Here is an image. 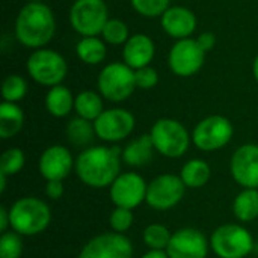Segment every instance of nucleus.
Listing matches in <instances>:
<instances>
[{
	"label": "nucleus",
	"instance_id": "16",
	"mask_svg": "<svg viewBox=\"0 0 258 258\" xmlns=\"http://www.w3.org/2000/svg\"><path fill=\"white\" fill-rule=\"evenodd\" d=\"M210 243L197 228H181L172 233L166 248L169 258H206Z\"/></svg>",
	"mask_w": 258,
	"mask_h": 258
},
{
	"label": "nucleus",
	"instance_id": "38",
	"mask_svg": "<svg viewBox=\"0 0 258 258\" xmlns=\"http://www.w3.org/2000/svg\"><path fill=\"white\" fill-rule=\"evenodd\" d=\"M9 227H11L9 209H6V207H0V231H2V234H3V233H6Z\"/></svg>",
	"mask_w": 258,
	"mask_h": 258
},
{
	"label": "nucleus",
	"instance_id": "22",
	"mask_svg": "<svg viewBox=\"0 0 258 258\" xmlns=\"http://www.w3.org/2000/svg\"><path fill=\"white\" fill-rule=\"evenodd\" d=\"M24 125V112L17 103L3 101L0 104V138L9 139L21 132Z\"/></svg>",
	"mask_w": 258,
	"mask_h": 258
},
{
	"label": "nucleus",
	"instance_id": "26",
	"mask_svg": "<svg viewBox=\"0 0 258 258\" xmlns=\"http://www.w3.org/2000/svg\"><path fill=\"white\" fill-rule=\"evenodd\" d=\"M74 110L77 112V116L94 122L104 112L103 100L94 91H83L76 97Z\"/></svg>",
	"mask_w": 258,
	"mask_h": 258
},
{
	"label": "nucleus",
	"instance_id": "40",
	"mask_svg": "<svg viewBox=\"0 0 258 258\" xmlns=\"http://www.w3.org/2000/svg\"><path fill=\"white\" fill-rule=\"evenodd\" d=\"M6 178H8V175H5V174L0 172V192L2 194L6 190Z\"/></svg>",
	"mask_w": 258,
	"mask_h": 258
},
{
	"label": "nucleus",
	"instance_id": "32",
	"mask_svg": "<svg viewBox=\"0 0 258 258\" xmlns=\"http://www.w3.org/2000/svg\"><path fill=\"white\" fill-rule=\"evenodd\" d=\"M23 255V240L14 230L6 231L0 237V258H20Z\"/></svg>",
	"mask_w": 258,
	"mask_h": 258
},
{
	"label": "nucleus",
	"instance_id": "37",
	"mask_svg": "<svg viewBox=\"0 0 258 258\" xmlns=\"http://www.w3.org/2000/svg\"><path fill=\"white\" fill-rule=\"evenodd\" d=\"M197 42H198L200 47L207 53V51H210V50L215 47V44H216V36H215L212 32H204V33H201V35L197 38Z\"/></svg>",
	"mask_w": 258,
	"mask_h": 258
},
{
	"label": "nucleus",
	"instance_id": "34",
	"mask_svg": "<svg viewBox=\"0 0 258 258\" xmlns=\"http://www.w3.org/2000/svg\"><path fill=\"white\" fill-rule=\"evenodd\" d=\"M133 221H135L133 212L130 209H122V207H115V210L110 213V218H109L112 231L119 233V234L127 233L132 228Z\"/></svg>",
	"mask_w": 258,
	"mask_h": 258
},
{
	"label": "nucleus",
	"instance_id": "11",
	"mask_svg": "<svg viewBox=\"0 0 258 258\" xmlns=\"http://www.w3.org/2000/svg\"><path fill=\"white\" fill-rule=\"evenodd\" d=\"M135 124L136 119L132 112L115 107L104 110L94 121V128L97 138L109 144H116L132 135V132L135 130Z\"/></svg>",
	"mask_w": 258,
	"mask_h": 258
},
{
	"label": "nucleus",
	"instance_id": "28",
	"mask_svg": "<svg viewBox=\"0 0 258 258\" xmlns=\"http://www.w3.org/2000/svg\"><path fill=\"white\" fill-rule=\"evenodd\" d=\"M171 237L172 233L162 224H151L142 233V239L145 245L150 249H156V251H166Z\"/></svg>",
	"mask_w": 258,
	"mask_h": 258
},
{
	"label": "nucleus",
	"instance_id": "20",
	"mask_svg": "<svg viewBox=\"0 0 258 258\" xmlns=\"http://www.w3.org/2000/svg\"><path fill=\"white\" fill-rule=\"evenodd\" d=\"M154 144L150 135H142L133 139L124 150H122V162L133 168H142L150 165L154 154Z\"/></svg>",
	"mask_w": 258,
	"mask_h": 258
},
{
	"label": "nucleus",
	"instance_id": "33",
	"mask_svg": "<svg viewBox=\"0 0 258 258\" xmlns=\"http://www.w3.org/2000/svg\"><path fill=\"white\" fill-rule=\"evenodd\" d=\"M133 9L144 17H162L171 6L169 0H130Z\"/></svg>",
	"mask_w": 258,
	"mask_h": 258
},
{
	"label": "nucleus",
	"instance_id": "7",
	"mask_svg": "<svg viewBox=\"0 0 258 258\" xmlns=\"http://www.w3.org/2000/svg\"><path fill=\"white\" fill-rule=\"evenodd\" d=\"M30 77L42 86H57L63 82L68 67L63 56L50 48H38L27 59Z\"/></svg>",
	"mask_w": 258,
	"mask_h": 258
},
{
	"label": "nucleus",
	"instance_id": "14",
	"mask_svg": "<svg viewBox=\"0 0 258 258\" xmlns=\"http://www.w3.org/2000/svg\"><path fill=\"white\" fill-rule=\"evenodd\" d=\"M147 181L136 172H124L110 184V200L115 207L136 209L147 198Z\"/></svg>",
	"mask_w": 258,
	"mask_h": 258
},
{
	"label": "nucleus",
	"instance_id": "17",
	"mask_svg": "<svg viewBox=\"0 0 258 258\" xmlns=\"http://www.w3.org/2000/svg\"><path fill=\"white\" fill-rule=\"evenodd\" d=\"M76 160L73 159L71 151L63 145H51L44 150L39 157V174L45 181H63L73 168Z\"/></svg>",
	"mask_w": 258,
	"mask_h": 258
},
{
	"label": "nucleus",
	"instance_id": "27",
	"mask_svg": "<svg viewBox=\"0 0 258 258\" xmlns=\"http://www.w3.org/2000/svg\"><path fill=\"white\" fill-rule=\"evenodd\" d=\"M94 136L97 135L92 121L77 116L73 118L67 125V138L74 147H88L94 141Z\"/></svg>",
	"mask_w": 258,
	"mask_h": 258
},
{
	"label": "nucleus",
	"instance_id": "8",
	"mask_svg": "<svg viewBox=\"0 0 258 258\" xmlns=\"http://www.w3.org/2000/svg\"><path fill=\"white\" fill-rule=\"evenodd\" d=\"M109 21L104 0H76L70 9V23L82 36H97Z\"/></svg>",
	"mask_w": 258,
	"mask_h": 258
},
{
	"label": "nucleus",
	"instance_id": "24",
	"mask_svg": "<svg viewBox=\"0 0 258 258\" xmlns=\"http://www.w3.org/2000/svg\"><path fill=\"white\" fill-rule=\"evenodd\" d=\"M233 212L237 221L251 222L258 218V189H243L233 203Z\"/></svg>",
	"mask_w": 258,
	"mask_h": 258
},
{
	"label": "nucleus",
	"instance_id": "15",
	"mask_svg": "<svg viewBox=\"0 0 258 258\" xmlns=\"http://www.w3.org/2000/svg\"><path fill=\"white\" fill-rule=\"evenodd\" d=\"M230 171L234 181L243 189H258V145L239 147L231 157Z\"/></svg>",
	"mask_w": 258,
	"mask_h": 258
},
{
	"label": "nucleus",
	"instance_id": "6",
	"mask_svg": "<svg viewBox=\"0 0 258 258\" xmlns=\"http://www.w3.org/2000/svg\"><path fill=\"white\" fill-rule=\"evenodd\" d=\"M97 85L100 94L106 100L112 103H121L127 100L136 89L135 70H132L127 63L112 62L100 71Z\"/></svg>",
	"mask_w": 258,
	"mask_h": 258
},
{
	"label": "nucleus",
	"instance_id": "31",
	"mask_svg": "<svg viewBox=\"0 0 258 258\" xmlns=\"http://www.w3.org/2000/svg\"><path fill=\"white\" fill-rule=\"evenodd\" d=\"M26 163V156L20 148H9L0 157V172L5 175L18 174Z\"/></svg>",
	"mask_w": 258,
	"mask_h": 258
},
{
	"label": "nucleus",
	"instance_id": "10",
	"mask_svg": "<svg viewBox=\"0 0 258 258\" xmlns=\"http://www.w3.org/2000/svg\"><path fill=\"white\" fill-rule=\"evenodd\" d=\"M186 186L180 175L162 174L148 183L147 189V204L159 212H166L174 209L184 197Z\"/></svg>",
	"mask_w": 258,
	"mask_h": 258
},
{
	"label": "nucleus",
	"instance_id": "1",
	"mask_svg": "<svg viewBox=\"0 0 258 258\" xmlns=\"http://www.w3.org/2000/svg\"><path fill=\"white\" fill-rule=\"evenodd\" d=\"M122 153L118 147H89L76 159V174L82 183L94 189L110 187L121 174Z\"/></svg>",
	"mask_w": 258,
	"mask_h": 258
},
{
	"label": "nucleus",
	"instance_id": "9",
	"mask_svg": "<svg viewBox=\"0 0 258 258\" xmlns=\"http://www.w3.org/2000/svg\"><path fill=\"white\" fill-rule=\"evenodd\" d=\"M233 124L222 115H212L201 119L192 133L195 147L206 153H213L224 148L233 138Z\"/></svg>",
	"mask_w": 258,
	"mask_h": 258
},
{
	"label": "nucleus",
	"instance_id": "35",
	"mask_svg": "<svg viewBox=\"0 0 258 258\" xmlns=\"http://www.w3.org/2000/svg\"><path fill=\"white\" fill-rule=\"evenodd\" d=\"M135 80H136V88L151 89L157 85L159 76H157V71L148 65V67L135 70Z\"/></svg>",
	"mask_w": 258,
	"mask_h": 258
},
{
	"label": "nucleus",
	"instance_id": "25",
	"mask_svg": "<svg viewBox=\"0 0 258 258\" xmlns=\"http://www.w3.org/2000/svg\"><path fill=\"white\" fill-rule=\"evenodd\" d=\"M79 59L88 65H97L106 59L107 48L104 42L97 36H83L76 47Z\"/></svg>",
	"mask_w": 258,
	"mask_h": 258
},
{
	"label": "nucleus",
	"instance_id": "42",
	"mask_svg": "<svg viewBox=\"0 0 258 258\" xmlns=\"http://www.w3.org/2000/svg\"><path fill=\"white\" fill-rule=\"evenodd\" d=\"M29 2H41V0H29Z\"/></svg>",
	"mask_w": 258,
	"mask_h": 258
},
{
	"label": "nucleus",
	"instance_id": "41",
	"mask_svg": "<svg viewBox=\"0 0 258 258\" xmlns=\"http://www.w3.org/2000/svg\"><path fill=\"white\" fill-rule=\"evenodd\" d=\"M252 71H254V77L258 82V56L254 59V65H252Z\"/></svg>",
	"mask_w": 258,
	"mask_h": 258
},
{
	"label": "nucleus",
	"instance_id": "39",
	"mask_svg": "<svg viewBox=\"0 0 258 258\" xmlns=\"http://www.w3.org/2000/svg\"><path fill=\"white\" fill-rule=\"evenodd\" d=\"M141 258H169L166 254V251H156V249H150L148 252H145Z\"/></svg>",
	"mask_w": 258,
	"mask_h": 258
},
{
	"label": "nucleus",
	"instance_id": "30",
	"mask_svg": "<svg viewBox=\"0 0 258 258\" xmlns=\"http://www.w3.org/2000/svg\"><path fill=\"white\" fill-rule=\"evenodd\" d=\"M103 39L112 45H121L125 44L128 41V27L122 20L118 18H109V21L106 23L103 32Z\"/></svg>",
	"mask_w": 258,
	"mask_h": 258
},
{
	"label": "nucleus",
	"instance_id": "19",
	"mask_svg": "<svg viewBox=\"0 0 258 258\" xmlns=\"http://www.w3.org/2000/svg\"><path fill=\"white\" fill-rule=\"evenodd\" d=\"M154 42L150 36L144 33H136L128 38L124 44L122 57L124 63H127L132 70H139L148 67L154 57Z\"/></svg>",
	"mask_w": 258,
	"mask_h": 258
},
{
	"label": "nucleus",
	"instance_id": "23",
	"mask_svg": "<svg viewBox=\"0 0 258 258\" xmlns=\"http://www.w3.org/2000/svg\"><path fill=\"white\" fill-rule=\"evenodd\" d=\"M180 177L186 187L189 189H201L206 186L212 177V169L209 163L203 159H192L186 162L181 168Z\"/></svg>",
	"mask_w": 258,
	"mask_h": 258
},
{
	"label": "nucleus",
	"instance_id": "12",
	"mask_svg": "<svg viewBox=\"0 0 258 258\" xmlns=\"http://www.w3.org/2000/svg\"><path fill=\"white\" fill-rule=\"evenodd\" d=\"M204 59H206V51L200 47L197 39L186 38V39H178L172 45L168 56V63L175 76L190 77L203 68Z\"/></svg>",
	"mask_w": 258,
	"mask_h": 258
},
{
	"label": "nucleus",
	"instance_id": "13",
	"mask_svg": "<svg viewBox=\"0 0 258 258\" xmlns=\"http://www.w3.org/2000/svg\"><path fill=\"white\" fill-rule=\"evenodd\" d=\"M79 258H133V245L124 234L103 233L82 248Z\"/></svg>",
	"mask_w": 258,
	"mask_h": 258
},
{
	"label": "nucleus",
	"instance_id": "21",
	"mask_svg": "<svg viewBox=\"0 0 258 258\" xmlns=\"http://www.w3.org/2000/svg\"><path fill=\"white\" fill-rule=\"evenodd\" d=\"M74 101L76 98H73L71 91L63 85H57L50 88V91L47 92L45 109L54 118H65L74 109Z\"/></svg>",
	"mask_w": 258,
	"mask_h": 258
},
{
	"label": "nucleus",
	"instance_id": "36",
	"mask_svg": "<svg viewBox=\"0 0 258 258\" xmlns=\"http://www.w3.org/2000/svg\"><path fill=\"white\" fill-rule=\"evenodd\" d=\"M45 195L50 200H54V201L62 198V195H63V184H62V181H56V180L47 181V184H45Z\"/></svg>",
	"mask_w": 258,
	"mask_h": 258
},
{
	"label": "nucleus",
	"instance_id": "4",
	"mask_svg": "<svg viewBox=\"0 0 258 258\" xmlns=\"http://www.w3.org/2000/svg\"><path fill=\"white\" fill-rule=\"evenodd\" d=\"M150 136L154 148L165 157L178 159L189 150L190 136L186 127L172 118H162L151 127Z\"/></svg>",
	"mask_w": 258,
	"mask_h": 258
},
{
	"label": "nucleus",
	"instance_id": "5",
	"mask_svg": "<svg viewBox=\"0 0 258 258\" xmlns=\"http://www.w3.org/2000/svg\"><path fill=\"white\" fill-rule=\"evenodd\" d=\"M210 248L219 258H245L254 249V239L245 227L225 224L213 231Z\"/></svg>",
	"mask_w": 258,
	"mask_h": 258
},
{
	"label": "nucleus",
	"instance_id": "3",
	"mask_svg": "<svg viewBox=\"0 0 258 258\" xmlns=\"http://www.w3.org/2000/svg\"><path fill=\"white\" fill-rule=\"evenodd\" d=\"M11 230L20 236H36L47 230L51 222L50 207L38 198L26 197L9 207Z\"/></svg>",
	"mask_w": 258,
	"mask_h": 258
},
{
	"label": "nucleus",
	"instance_id": "29",
	"mask_svg": "<svg viewBox=\"0 0 258 258\" xmlns=\"http://www.w3.org/2000/svg\"><path fill=\"white\" fill-rule=\"evenodd\" d=\"M27 94V82L18 76V74H11L3 80L2 85V97L3 101L8 103H17L23 100Z\"/></svg>",
	"mask_w": 258,
	"mask_h": 258
},
{
	"label": "nucleus",
	"instance_id": "18",
	"mask_svg": "<svg viewBox=\"0 0 258 258\" xmlns=\"http://www.w3.org/2000/svg\"><path fill=\"white\" fill-rule=\"evenodd\" d=\"M162 27L172 38L186 39L197 29V17L184 6H171L162 15Z\"/></svg>",
	"mask_w": 258,
	"mask_h": 258
},
{
	"label": "nucleus",
	"instance_id": "2",
	"mask_svg": "<svg viewBox=\"0 0 258 258\" xmlns=\"http://www.w3.org/2000/svg\"><path fill=\"white\" fill-rule=\"evenodd\" d=\"M56 20L51 9L42 2L24 5L15 20V36L24 47L41 48L53 38Z\"/></svg>",
	"mask_w": 258,
	"mask_h": 258
}]
</instances>
